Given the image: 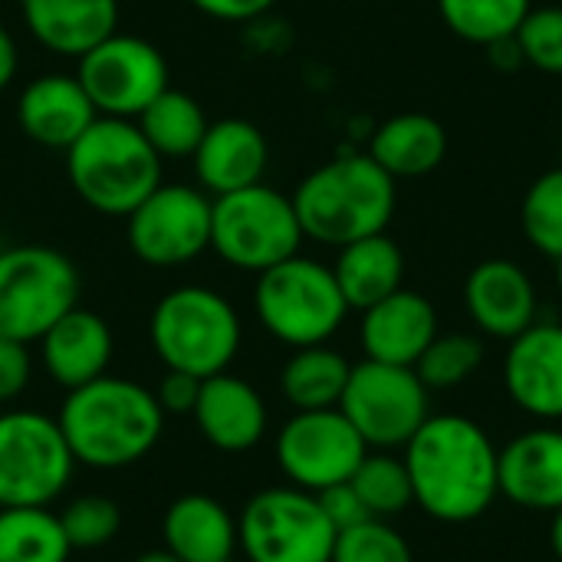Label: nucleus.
<instances>
[{
  "mask_svg": "<svg viewBox=\"0 0 562 562\" xmlns=\"http://www.w3.org/2000/svg\"><path fill=\"white\" fill-rule=\"evenodd\" d=\"M405 468L422 507L438 524H474L501 497L494 438L464 415H428L402 448Z\"/></svg>",
  "mask_w": 562,
  "mask_h": 562,
  "instance_id": "1",
  "label": "nucleus"
},
{
  "mask_svg": "<svg viewBox=\"0 0 562 562\" xmlns=\"http://www.w3.org/2000/svg\"><path fill=\"white\" fill-rule=\"evenodd\" d=\"M76 464L92 471H122L155 451L165 431V412L151 389L119 375H99L72 392L56 415Z\"/></svg>",
  "mask_w": 562,
  "mask_h": 562,
  "instance_id": "2",
  "label": "nucleus"
},
{
  "mask_svg": "<svg viewBox=\"0 0 562 562\" xmlns=\"http://www.w3.org/2000/svg\"><path fill=\"white\" fill-rule=\"evenodd\" d=\"M395 178L369 155H346L310 171L296 191L293 207L303 234L326 247L385 234L395 214Z\"/></svg>",
  "mask_w": 562,
  "mask_h": 562,
  "instance_id": "3",
  "label": "nucleus"
},
{
  "mask_svg": "<svg viewBox=\"0 0 562 562\" xmlns=\"http://www.w3.org/2000/svg\"><path fill=\"white\" fill-rule=\"evenodd\" d=\"M161 161L132 119L99 115L66 148V178L95 214L128 217L161 184Z\"/></svg>",
  "mask_w": 562,
  "mask_h": 562,
  "instance_id": "4",
  "label": "nucleus"
},
{
  "mask_svg": "<svg viewBox=\"0 0 562 562\" xmlns=\"http://www.w3.org/2000/svg\"><path fill=\"white\" fill-rule=\"evenodd\" d=\"M148 339L165 369L211 379L217 372H227L237 359L244 326L231 300L217 290L178 286L155 303Z\"/></svg>",
  "mask_w": 562,
  "mask_h": 562,
  "instance_id": "5",
  "label": "nucleus"
},
{
  "mask_svg": "<svg viewBox=\"0 0 562 562\" xmlns=\"http://www.w3.org/2000/svg\"><path fill=\"white\" fill-rule=\"evenodd\" d=\"M254 313L277 342L303 349L329 342L342 329L349 303L333 277V267L296 254L257 273Z\"/></svg>",
  "mask_w": 562,
  "mask_h": 562,
  "instance_id": "6",
  "label": "nucleus"
},
{
  "mask_svg": "<svg viewBox=\"0 0 562 562\" xmlns=\"http://www.w3.org/2000/svg\"><path fill=\"white\" fill-rule=\"evenodd\" d=\"M303 240L293 198L263 181L211 201V250L234 270L263 273L296 257Z\"/></svg>",
  "mask_w": 562,
  "mask_h": 562,
  "instance_id": "7",
  "label": "nucleus"
},
{
  "mask_svg": "<svg viewBox=\"0 0 562 562\" xmlns=\"http://www.w3.org/2000/svg\"><path fill=\"white\" fill-rule=\"evenodd\" d=\"M76 263L43 244L0 250V336L40 342V336L79 306Z\"/></svg>",
  "mask_w": 562,
  "mask_h": 562,
  "instance_id": "8",
  "label": "nucleus"
},
{
  "mask_svg": "<svg viewBox=\"0 0 562 562\" xmlns=\"http://www.w3.org/2000/svg\"><path fill=\"white\" fill-rule=\"evenodd\" d=\"M336 527L319 497L286 487L254 494L237 517V550L244 562H329Z\"/></svg>",
  "mask_w": 562,
  "mask_h": 562,
  "instance_id": "9",
  "label": "nucleus"
},
{
  "mask_svg": "<svg viewBox=\"0 0 562 562\" xmlns=\"http://www.w3.org/2000/svg\"><path fill=\"white\" fill-rule=\"evenodd\" d=\"M72 471L76 458L56 418L30 408L0 415V507H49Z\"/></svg>",
  "mask_w": 562,
  "mask_h": 562,
  "instance_id": "10",
  "label": "nucleus"
},
{
  "mask_svg": "<svg viewBox=\"0 0 562 562\" xmlns=\"http://www.w3.org/2000/svg\"><path fill=\"white\" fill-rule=\"evenodd\" d=\"M431 392L412 366L362 359L352 366L339 412L362 435L369 451H398L428 422Z\"/></svg>",
  "mask_w": 562,
  "mask_h": 562,
  "instance_id": "11",
  "label": "nucleus"
},
{
  "mask_svg": "<svg viewBox=\"0 0 562 562\" xmlns=\"http://www.w3.org/2000/svg\"><path fill=\"white\" fill-rule=\"evenodd\" d=\"M273 454L293 487L319 494L352 481L356 468L369 454V445L339 408H319L293 412L273 441Z\"/></svg>",
  "mask_w": 562,
  "mask_h": 562,
  "instance_id": "12",
  "label": "nucleus"
},
{
  "mask_svg": "<svg viewBox=\"0 0 562 562\" xmlns=\"http://www.w3.org/2000/svg\"><path fill=\"white\" fill-rule=\"evenodd\" d=\"M76 79L99 115L132 122L171 86L165 53L145 36H128L119 30L79 56Z\"/></svg>",
  "mask_w": 562,
  "mask_h": 562,
  "instance_id": "13",
  "label": "nucleus"
},
{
  "mask_svg": "<svg viewBox=\"0 0 562 562\" xmlns=\"http://www.w3.org/2000/svg\"><path fill=\"white\" fill-rule=\"evenodd\" d=\"M125 237L145 267L171 270L211 250V198L191 184H158L128 217Z\"/></svg>",
  "mask_w": 562,
  "mask_h": 562,
  "instance_id": "14",
  "label": "nucleus"
},
{
  "mask_svg": "<svg viewBox=\"0 0 562 562\" xmlns=\"http://www.w3.org/2000/svg\"><path fill=\"white\" fill-rule=\"evenodd\" d=\"M504 389L510 402L540 425L562 422V323L537 319L507 342Z\"/></svg>",
  "mask_w": 562,
  "mask_h": 562,
  "instance_id": "15",
  "label": "nucleus"
},
{
  "mask_svg": "<svg viewBox=\"0 0 562 562\" xmlns=\"http://www.w3.org/2000/svg\"><path fill=\"white\" fill-rule=\"evenodd\" d=\"M464 306L481 336L491 339H517L524 329L537 323L540 300L530 273L504 257L481 260L464 283Z\"/></svg>",
  "mask_w": 562,
  "mask_h": 562,
  "instance_id": "16",
  "label": "nucleus"
},
{
  "mask_svg": "<svg viewBox=\"0 0 562 562\" xmlns=\"http://www.w3.org/2000/svg\"><path fill=\"white\" fill-rule=\"evenodd\" d=\"M501 497L533 510L553 514L562 507V428L537 425L507 441L497 454Z\"/></svg>",
  "mask_w": 562,
  "mask_h": 562,
  "instance_id": "17",
  "label": "nucleus"
},
{
  "mask_svg": "<svg viewBox=\"0 0 562 562\" xmlns=\"http://www.w3.org/2000/svg\"><path fill=\"white\" fill-rule=\"evenodd\" d=\"M191 418L201 438L224 454L254 451L270 425L263 395L247 379L231 372H217L201 382Z\"/></svg>",
  "mask_w": 562,
  "mask_h": 562,
  "instance_id": "18",
  "label": "nucleus"
},
{
  "mask_svg": "<svg viewBox=\"0 0 562 562\" xmlns=\"http://www.w3.org/2000/svg\"><path fill=\"white\" fill-rule=\"evenodd\" d=\"M438 336V310L425 293L395 290L375 306L362 310L359 342L366 359L389 366H412Z\"/></svg>",
  "mask_w": 562,
  "mask_h": 562,
  "instance_id": "19",
  "label": "nucleus"
},
{
  "mask_svg": "<svg viewBox=\"0 0 562 562\" xmlns=\"http://www.w3.org/2000/svg\"><path fill=\"white\" fill-rule=\"evenodd\" d=\"M191 161H194L198 188L221 198L263 181L270 165V145L254 122L221 119L207 125Z\"/></svg>",
  "mask_w": 562,
  "mask_h": 562,
  "instance_id": "20",
  "label": "nucleus"
},
{
  "mask_svg": "<svg viewBox=\"0 0 562 562\" xmlns=\"http://www.w3.org/2000/svg\"><path fill=\"white\" fill-rule=\"evenodd\" d=\"M95 119L99 112L82 82L66 72H43L30 79L16 99L20 132L43 148L66 151Z\"/></svg>",
  "mask_w": 562,
  "mask_h": 562,
  "instance_id": "21",
  "label": "nucleus"
},
{
  "mask_svg": "<svg viewBox=\"0 0 562 562\" xmlns=\"http://www.w3.org/2000/svg\"><path fill=\"white\" fill-rule=\"evenodd\" d=\"M112 352H115V339L109 323L82 306L69 310L40 336L43 372L66 392L105 375Z\"/></svg>",
  "mask_w": 562,
  "mask_h": 562,
  "instance_id": "22",
  "label": "nucleus"
},
{
  "mask_svg": "<svg viewBox=\"0 0 562 562\" xmlns=\"http://www.w3.org/2000/svg\"><path fill=\"white\" fill-rule=\"evenodd\" d=\"M26 30L56 56H86L119 30V0H20Z\"/></svg>",
  "mask_w": 562,
  "mask_h": 562,
  "instance_id": "23",
  "label": "nucleus"
},
{
  "mask_svg": "<svg viewBox=\"0 0 562 562\" xmlns=\"http://www.w3.org/2000/svg\"><path fill=\"white\" fill-rule=\"evenodd\" d=\"M161 537L165 550L181 562H231L237 557V520L207 494L171 501L161 517Z\"/></svg>",
  "mask_w": 562,
  "mask_h": 562,
  "instance_id": "24",
  "label": "nucleus"
},
{
  "mask_svg": "<svg viewBox=\"0 0 562 562\" xmlns=\"http://www.w3.org/2000/svg\"><path fill=\"white\" fill-rule=\"evenodd\" d=\"M395 181L431 175L448 155V132L428 112H402L382 122L366 151Z\"/></svg>",
  "mask_w": 562,
  "mask_h": 562,
  "instance_id": "25",
  "label": "nucleus"
},
{
  "mask_svg": "<svg viewBox=\"0 0 562 562\" xmlns=\"http://www.w3.org/2000/svg\"><path fill=\"white\" fill-rule=\"evenodd\" d=\"M333 277L349 310H369L405 286V254L389 234H372L339 247Z\"/></svg>",
  "mask_w": 562,
  "mask_h": 562,
  "instance_id": "26",
  "label": "nucleus"
},
{
  "mask_svg": "<svg viewBox=\"0 0 562 562\" xmlns=\"http://www.w3.org/2000/svg\"><path fill=\"white\" fill-rule=\"evenodd\" d=\"M352 362L333 346H303L280 369V392L293 412L339 408Z\"/></svg>",
  "mask_w": 562,
  "mask_h": 562,
  "instance_id": "27",
  "label": "nucleus"
},
{
  "mask_svg": "<svg viewBox=\"0 0 562 562\" xmlns=\"http://www.w3.org/2000/svg\"><path fill=\"white\" fill-rule=\"evenodd\" d=\"M135 125L161 158H188L201 145L211 122L194 95L168 86L151 105H145Z\"/></svg>",
  "mask_w": 562,
  "mask_h": 562,
  "instance_id": "28",
  "label": "nucleus"
},
{
  "mask_svg": "<svg viewBox=\"0 0 562 562\" xmlns=\"http://www.w3.org/2000/svg\"><path fill=\"white\" fill-rule=\"evenodd\" d=\"M72 547L49 507H0V562H69Z\"/></svg>",
  "mask_w": 562,
  "mask_h": 562,
  "instance_id": "29",
  "label": "nucleus"
},
{
  "mask_svg": "<svg viewBox=\"0 0 562 562\" xmlns=\"http://www.w3.org/2000/svg\"><path fill=\"white\" fill-rule=\"evenodd\" d=\"M530 7V0H438L445 26L474 46H491L514 36Z\"/></svg>",
  "mask_w": 562,
  "mask_h": 562,
  "instance_id": "30",
  "label": "nucleus"
},
{
  "mask_svg": "<svg viewBox=\"0 0 562 562\" xmlns=\"http://www.w3.org/2000/svg\"><path fill=\"white\" fill-rule=\"evenodd\" d=\"M349 484L356 487V494L375 520H395L408 507H415L405 458H395L392 451H369Z\"/></svg>",
  "mask_w": 562,
  "mask_h": 562,
  "instance_id": "31",
  "label": "nucleus"
},
{
  "mask_svg": "<svg viewBox=\"0 0 562 562\" xmlns=\"http://www.w3.org/2000/svg\"><path fill=\"white\" fill-rule=\"evenodd\" d=\"M484 359L487 346L481 333H438L435 342L415 362V372L428 392H451L474 379Z\"/></svg>",
  "mask_w": 562,
  "mask_h": 562,
  "instance_id": "32",
  "label": "nucleus"
},
{
  "mask_svg": "<svg viewBox=\"0 0 562 562\" xmlns=\"http://www.w3.org/2000/svg\"><path fill=\"white\" fill-rule=\"evenodd\" d=\"M520 224L533 250L547 254L550 260L562 257V165L543 171L527 188L520 204Z\"/></svg>",
  "mask_w": 562,
  "mask_h": 562,
  "instance_id": "33",
  "label": "nucleus"
},
{
  "mask_svg": "<svg viewBox=\"0 0 562 562\" xmlns=\"http://www.w3.org/2000/svg\"><path fill=\"white\" fill-rule=\"evenodd\" d=\"M59 524H63L72 550H102L119 537L122 510L115 501H109L102 494H86V497H76L59 514Z\"/></svg>",
  "mask_w": 562,
  "mask_h": 562,
  "instance_id": "34",
  "label": "nucleus"
},
{
  "mask_svg": "<svg viewBox=\"0 0 562 562\" xmlns=\"http://www.w3.org/2000/svg\"><path fill=\"white\" fill-rule=\"evenodd\" d=\"M329 562H415L408 540L389 520H366L336 533Z\"/></svg>",
  "mask_w": 562,
  "mask_h": 562,
  "instance_id": "35",
  "label": "nucleus"
},
{
  "mask_svg": "<svg viewBox=\"0 0 562 562\" xmlns=\"http://www.w3.org/2000/svg\"><path fill=\"white\" fill-rule=\"evenodd\" d=\"M520 56L527 66L562 76V7H530V13L524 16L520 30L514 33Z\"/></svg>",
  "mask_w": 562,
  "mask_h": 562,
  "instance_id": "36",
  "label": "nucleus"
},
{
  "mask_svg": "<svg viewBox=\"0 0 562 562\" xmlns=\"http://www.w3.org/2000/svg\"><path fill=\"white\" fill-rule=\"evenodd\" d=\"M33 379V356L30 342L3 339L0 336V405L16 402Z\"/></svg>",
  "mask_w": 562,
  "mask_h": 562,
  "instance_id": "37",
  "label": "nucleus"
},
{
  "mask_svg": "<svg viewBox=\"0 0 562 562\" xmlns=\"http://www.w3.org/2000/svg\"><path fill=\"white\" fill-rule=\"evenodd\" d=\"M319 497V507L326 510L329 524L336 527V533L349 530V527H359L366 520H372L369 507L362 504V497L356 494V487L346 481V484H336V487H326L316 494Z\"/></svg>",
  "mask_w": 562,
  "mask_h": 562,
  "instance_id": "38",
  "label": "nucleus"
},
{
  "mask_svg": "<svg viewBox=\"0 0 562 562\" xmlns=\"http://www.w3.org/2000/svg\"><path fill=\"white\" fill-rule=\"evenodd\" d=\"M201 382L204 379H194L188 372H175V369H165L158 389H155V398L161 405L165 415H191L194 405H198V392H201Z\"/></svg>",
  "mask_w": 562,
  "mask_h": 562,
  "instance_id": "39",
  "label": "nucleus"
},
{
  "mask_svg": "<svg viewBox=\"0 0 562 562\" xmlns=\"http://www.w3.org/2000/svg\"><path fill=\"white\" fill-rule=\"evenodd\" d=\"M201 13L224 20V23H244L260 13H267L277 0H191Z\"/></svg>",
  "mask_w": 562,
  "mask_h": 562,
  "instance_id": "40",
  "label": "nucleus"
},
{
  "mask_svg": "<svg viewBox=\"0 0 562 562\" xmlns=\"http://www.w3.org/2000/svg\"><path fill=\"white\" fill-rule=\"evenodd\" d=\"M16 43H13V36H10V30L0 23V92L13 82V76H16Z\"/></svg>",
  "mask_w": 562,
  "mask_h": 562,
  "instance_id": "41",
  "label": "nucleus"
},
{
  "mask_svg": "<svg viewBox=\"0 0 562 562\" xmlns=\"http://www.w3.org/2000/svg\"><path fill=\"white\" fill-rule=\"evenodd\" d=\"M550 550L562 562V507L553 510V520H550Z\"/></svg>",
  "mask_w": 562,
  "mask_h": 562,
  "instance_id": "42",
  "label": "nucleus"
},
{
  "mask_svg": "<svg viewBox=\"0 0 562 562\" xmlns=\"http://www.w3.org/2000/svg\"><path fill=\"white\" fill-rule=\"evenodd\" d=\"M132 562H181L175 553H168L165 547L161 550H148V553H142V557H135Z\"/></svg>",
  "mask_w": 562,
  "mask_h": 562,
  "instance_id": "43",
  "label": "nucleus"
},
{
  "mask_svg": "<svg viewBox=\"0 0 562 562\" xmlns=\"http://www.w3.org/2000/svg\"><path fill=\"white\" fill-rule=\"evenodd\" d=\"M557 290H560L562 296V257H557Z\"/></svg>",
  "mask_w": 562,
  "mask_h": 562,
  "instance_id": "44",
  "label": "nucleus"
},
{
  "mask_svg": "<svg viewBox=\"0 0 562 562\" xmlns=\"http://www.w3.org/2000/svg\"><path fill=\"white\" fill-rule=\"evenodd\" d=\"M231 562H237V560H231Z\"/></svg>",
  "mask_w": 562,
  "mask_h": 562,
  "instance_id": "45",
  "label": "nucleus"
}]
</instances>
